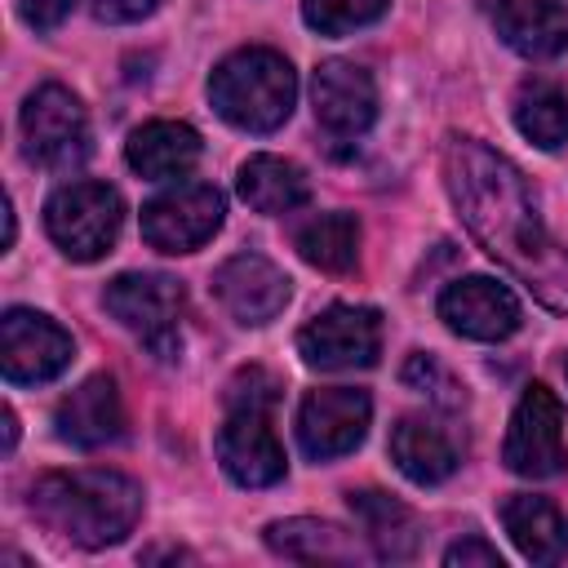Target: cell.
I'll use <instances>...</instances> for the list:
<instances>
[{
  "mask_svg": "<svg viewBox=\"0 0 568 568\" xmlns=\"http://www.w3.org/2000/svg\"><path fill=\"white\" fill-rule=\"evenodd\" d=\"M444 182L484 253L497 257L541 306L568 315V248L546 235L519 169L475 138H448Z\"/></svg>",
  "mask_w": 568,
  "mask_h": 568,
  "instance_id": "cell-1",
  "label": "cell"
},
{
  "mask_svg": "<svg viewBox=\"0 0 568 568\" xmlns=\"http://www.w3.org/2000/svg\"><path fill=\"white\" fill-rule=\"evenodd\" d=\"M31 510L67 541L102 550L133 532L142 488L115 470H53L31 484Z\"/></svg>",
  "mask_w": 568,
  "mask_h": 568,
  "instance_id": "cell-2",
  "label": "cell"
},
{
  "mask_svg": "<svg viewBox=\"0 0 568 568\" xmlns=\"http://www.w3.org/2000/svg\"><path fill=\"white\" fill-rule=\"evenodd\" d=\"M275 382L248 368L226 390V422L217 430V462L240 488H266L284 479V448L271 426Z\"/></svg>",
  "mask_w": 568,
  "mask_h": 568,
  "instance_id": "cell-3",
  "label": "cell"
},
{
  "mask_svg": "<svg viewBox=\"0 0 568 568\" xmlns=\"http://www.w3.org/2000/svg\"><path fill=\"white\" fill-rule=\"evenodd\" d=\"M209 98L226 124L248 129V133H271L293 111L297 75L288 58H280L275 49H240L217 62L209 80Z\"/></svg>",
  "mask_w": 568,
  "mask_h": 568,
  "instance_id": "cell-4",
  "label": "cell"
},
{
  "mask_svg": "<svg viewBox=\"0 0 568 568\" xmlns=\"http://www.w3.org/2000/svg\"><path fill=\"white\" fill-rule=\"evenodd\" d=\"M124 222V204L106 182H67L44 204V231L71 262L111 253Z\"/></svg>",
  "mask_w": 568,
  "mask_h": 568,
  "instance_id": "cell-5",
  "label": "cell"
},
{
  "mask_svg": "<svg viewBox=\"0 0 568 568\" xmlns=\"http://www.w3.org/2000/svg\"><path fill=\"white\" fill-rule=\"evenodd\" d=\"M102 306L129 328L138 333L151 351L160 355H173L178 351V320H182V284L169 280V275H155V271H129V275H115L102 293Z\"/></svg>",
  "mask_w": 568,
  "mask_h": 568,
  "instance_id": "cell-6",
  "label": "cell"
},
{
  "mask_svg": "<svg viewBox=\"0 0 568 568\" xmlns=\"http://www.w3.org/2000/svg\"><path fill=\"white\" fill-rule=\"evenodd\" d=\"M22 151L44 169H71L89 151V120L71 89L40 84L22 102Z\"/></svg>",
  "mask_w": 568,
  "mask_h": 568,
  "instance_id": "cell-7",
  "label": "cell"
},
{
  "mask_svg": "<svg viewBox=\"0 0 568 568\" xmlns=\"http://www.w3.org/2000/svg\"><path fill=\"white\" fill-rule=\"evenodd\" d=\"M506 466L524 479H550L568 466V439H564V408L559 399L537 382L519 395L501 448Z\"/></svg>",
  "mask_w": 568,
  "mask_h": 568,
  "instance_id": "cell-8",
  "label": "cell"
},
{
  "mask_svg": "<svg viewBox=\"0 0 568 568\" xmlns=\"http://www.w3.org/2000/svg\"><path fill=\"white\" fill-rule=\"evenodd\" d=\"M222 191L209 182H182L142 209V240L160 253H195L222 226Z\"/></svg>",
  "mask_w": 568,
  "mask_h": 568,
  "instance_id": "cell-9",
  "label": "cell"
},
{
  "mask_svg": "<svg viewBox=\"0 0 568 568\" xmlns=\"http://www.w3.org/2000/svg\"><path fill=\"white\" fill-rule=\"evenodd\" d=\"M71 355H75V346H71V333L62 324H53L49 315L27 311V306L4 311V320H0V364H4V377L13 386L53 382L71 364Z\"/></svg>",
  "mask_w": 568,
  "mask_h": 568,
  "instance_id": "cell-10",
  "label": "cell"
},
{
  "mask_svg": "<svg viewBox=\"0 0 568 568\" xmlns=\"http://www.w3.org/2000/svg\"><path fill=\"white\" fill-rule=\"evenodd\" d=\"M373 404L355 386H320L297 408V444L311 462H333L351 453L368 430Z\"/></svg>",
  "mask_w": 568,
  "mask_h": 568,
  "instance_id": "cell-11",
  "label": "cell"
},
{
  "mask_svg": "<svg viewBox=\"0 0 568 568\" xmlns=\"http://www.w3.org/2000/svg\"><path fill=\"white\" fill-rule=\"evenodd\" d=\"M382 315L368 306H328L297 333V355L311 368H364L377 359Z\"/></svg>",
  "mask_w": 568,
  "mask_h": 568,
  "instance_id": "cell-12",
  "label": "cell"
},
{
  "mask_svg": "<svg viewBox=\"0 0 568 568\" xmlns=\"http://www.w3.org/2000/svg\"><path fill=\"white\" fill-rule=\"evenodd\" d=\"M311 102H315V120L328 138L337 142H351L359 138L373 115H377V84L373 75L359 67V62H346V58H328L315 67V80H311Z\"/></svg>",
  "mask_w": 568,
  "mask_h": 568,
  "instance_id": "cell-13",
  "label": "cell"
},
{
  "mask_svg": "<svg viewBox=\"0 0 568 568\" xmlns=\"http://www.w3.org/2000/svg\"><path fill=\"white\" fill-rule=\"evenodd\" d=\"M439 320L470 342H501L519 328V302L506 284L488 275H466L439 293Z\"/></svg>",
  "mask_w": 568,
  "mask_h": 568,
  "instance_id": "cell-14",
  "label": "cell"
},
{
  "mask_svg": "<svg viewBox=\"0 0 568 568\" xmlns=\"http://www.w3.org/2000/svg\"><path fill=\"white\" fill-rule=\"evenodd\" d=\"M213 293L222 302V311L240 324H266L284 311L288 302V275L266 262L262 253H235L217 266L213 275Z\"/></svg>",
  "mask_w": 568,
  "mask_h": 568,
  "instance_id": "cell-15",
  "label": "cell"
},
{
  "mask_svg": "<svg viewBox=\"0 0 568 568\" xmlns=\"http://www.w3.org/2000/svg\"><path fill=\"white\" fill-rule=\"evenodd\" d=\"M53 426H58V439L75 444V448H98V444H111L120 439L124 430V404H120V390L111 377H89L80 382L53 413Z\"/></svg>",
  "mask_w": 568,
  "mask_h": 568,
  "instance_id": "cell-16",
  "label": "cell"
},
{
  "mask_svg": "<svg viewBox=\"0 0 568 568\" xmlns=\"http://www.w3.org/2000/svg\"><path fill=\"white\" fill-rule=\"evenodd\" d=\"M493 22L524 58H555L568 49V9L559 0H497Z\"/></svg>",
  "mask_w": 568,
  "mask_h": 568,
  "instance_id": "cell-17",
  "label": "cell"
},
{
  "mask_svg": "<svg viewBox=\"0 0 568 568\" xmlns=\"http://www.w3.org/2000/svg\"><path fill=\"white\" fill-rule=\"evenodd\" d=\"M390 457L413 484H444L457 470V439L435 417H404L390 430Z\"/></svg>",
  "mask_w": 568,
  "mask_h": 568,
  "instance_id": "cell-18",
  "label": "cell"
},
{
  "mask_svg": "<svg viewBox=\"0 0 568 568\" xmlns=\"http://www.w3.org/2000/svg\"><path fill=\"white\" fill-rule=\"evenodd\" d=\"M124 155H129L133 173H142L151 182H169V178H182V173L195 169L200 133L191 124H182V120H151L129 138Z\"/></svg>",
  "mask_w": 568,
  "mask_h": 568,
  "instance_id": "cell-19",
  "label": "cell"
},
{
  "mask_svg": "<svg viewBox=\"0 0 568 568\" xmlns=\"http://www.w3.org/2000/svg\"><path fill=\"white\" fill-rule=\"evenodd\" d=\"M501 524H506L515 550L528 564H559L568 555V524H564V515L546 497L515 493L501 506Z\"/></svg>",
  "mask_w": 568,
  "mask_h": 568,
  "instance_id": "cell-20",
  "label": "cell"
},
{
  "mask_svg": "<svg viewBox=\"0 0 568 568\" xmlns=\"http://www.w3.org/2000/svg\"><path fill=\"white\" fill-rule=\"evenodd\" d=\"M351 515H355L359 532L368 537V546L382 559H413V550L422 541V528H417V515L404 501H395L390 493L364 488V493H351Z\"/></svg>",
  "mask_w": 568,
  "mask_h": 568,
  "instance_id": "cell-21",
  "label": "cell"
},
{
  "mask_svg": "<svg viewBox=\"0 0 568 568\" xmlns=\"http://www.w3.org/2000/svg\"><path fill=\"white\" fill-rule=\"evenodd\" d=\"M240 195L248 209L257 213H293L306 204L311 186H306V173L293 164V160H280V155H253L244 160L240 169Z\"/></svg>",
  "mask_w": 568,
  "mask_h": 568,
  "instance_id": "cell-22",
  "label": "cell"
},
{
  "mask_svg": "<svg viewBox=\"0 0 568 568\" xmlns=\"http://www.w3.org/2000/svg\"><path fill=\"white\" fill-rule=\"evenodd\" d=\"M266 546L284 559H306V564H351L359 550H355V537L333 528V524H320V519H284V524H271L266 528Z\"/></svg>",
  "mask_w": 568,
  "mask_h": 568,
  "instance_id": "cell-23",
  "label": "cell"
},
{
  "mask_svg": "<svg viewBox=\"0 0 568 568\" xmlns=\"http://www.w3.org/2000/svg\"><path fill=\"white\" fill-rule=\"evenodd\" d=\"M515 124L541 151L564 146L568 142V93L555 80H528L515 93Z\"/></svg>",
  "mask_w": 568,
  "mask_h": 568,
  "instance_id": "cell-24",
  "label": "cell"
},
{
  "mask_svg": "<svg viewBox=\"0 0 568 568\" xmlns=\"http://www.w3.org/2000/svg\"><path fill=\"white\" fill-rule=\"evenodd\" d=\"M297 253L320 271H351L359 253V222L351 213H320L297 231Z\"/></svg>",
  "mask_w": 568,
  "mask_h": 568,
  "instance_id": "cell-25",
  "label": "cell"
},
{
  "mask_svg": "<svg viewBox=\"0 0 568 568\" xmlns=\"http://www.w3.org/2000/svg\"><path fill=\"white\" fill-rule=\"evenodd\" d=\"M390 0H302V18L320 36H346L386 13Z\"/></svg>",
  "mask_w": 568,
  "mask_h": 568,
  "instance_id": "cell-26",
  "label": "cell"
},
{
  "mask_svg": "<svg viewBox=\"0 0 568 568\" xmlns=\"http://www.w3.org/2000/svg\"><path fill=\"white\" fill-rule=\"evenodd\" d=\"M444 564H479V568H501V555H497V546H488V541H479V537H466V541H457V546H448V555H444Z\"/></svg>",
  "mask_w": 568,
  "mask_h": 568,
  "instance_id": "cell-27",
  "label": "cell"
},
{
  "mask_svg": "<svg viewBox=\"0 0 568 568\" xmlns=\"http://www.w3.org/2000/svg\"><path fill=\"white\" fill-rule=\"evenodd\" d=\"M67 9H71V0H18L22 22L36 27V31H53L67 18Z\"/></svg>",
  "mask_w": 568,
  "mask_h": 568,
  "instance_id": "cell-28",
  "label": "cell"
},
{
  "mask_svg": "<svg viewBox=\"0 0 568 568\" xmlns=\"http://www.w3.org/2000/svg\"><path fill=\"white\" fill-rule=\"evenodd\" d=\"M160 0H89V9L102 18V22H138L155 9Z\"/></svg>",
  "mask_w": 568,
  "mask_h": 568,
  "instance_id": "cell-29",
  "label": "cell"
},
{
  "mask_svg": "<svg viewBox=\"0 0 568 568\" xmlns=\"http://www.w3.org/2000/svg\"><path fill=\"white\" fill-rule=\"evenodd\" d=\"M18 444V417H13V408H4V448H13Z\"/></svg>",
  "mask_w": 568,
  "mask_h": 568,
  "instance_id": "cell-30",
  "label": "cell"
}]
</instances>
